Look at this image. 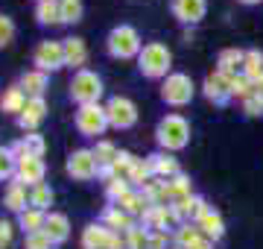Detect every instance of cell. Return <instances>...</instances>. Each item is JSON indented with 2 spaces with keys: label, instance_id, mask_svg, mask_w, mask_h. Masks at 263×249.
<instances>
[{
  "label": "cell",
  "instance_id": "4fadbf2b",
  "mask_svg": "<svg viewBox=\"0 0 263 249\" xmlns=\"http://www.w3.org/2000/svg\"><path fill=\"white\" fill-rule=\"evenodd\" d=\"M173 12L184 24H196L205 15V0H173Z\"/></svg>",
  "mask_w": 263,
  "mask_h": 249
},
{
  "label": "cell",
  "instance_id": "44dd1931",
  "mask_svg": "<svg viewBox=\"0 0 263 249\" xmlns=\"http://www.w3.org/2000/svg\"><path fill=\"white\" fill-rule=\"evenodd\" d=\"M199 229L205 232L208 238H214V240H219L222 235H226V226H222V217L216 214V211H205L202 217H199V223H196Z\"/></svg>",
  "mask_w": 263,
  "mask_h": 249
},
{
  "label": "cell",
  "instance_id": "277c9868",
  "mask_svg": "<svg viewBox=\"0 0 263 249\" xmlns=\"http://www.w3.org/2000/svg\"><path fill=\"white\" fill-rule=\"evenodd\" d=\"M108 53L114 59H129L135 53H141V35L132 27H114L108 35Z\"/></svg>",
  "mask_w": 263,
  "mask_h": 249
},
{
  "label": "cell",
  "instance_id": "b9f144b4",
  "mask_svg": "<svg viewBox=\"0 0 263 249\" xmlns=\"http://www.w3.org/2000/svg\"><path fill=\"white\" fill-rule=\"evenodd\" d=\"M164 243H167L164 232H155V235H149V249H164Z\"/></svg>",
  "mask_w": 263,
  "mask_h": 249
},
{
  "label": "cell",
  "instance_id": "d590c367",
  "mask_svg": "<svg viewBox=\"0 0 263 249\" xmlns=\"http://www.w3.org/2000/svg\"><path fill=\"white\" fill-rule=\"evenodd\" d=\"M199 232H202L199 226H179V243H181L184 249L196 246L199 240H202V238H199Z\"/></svg>",
  "mask_w": 263,
  "mask_h": 249
},
{
  "label": "cell",
  "instance_id": "6da1fadb",
  "mask_svg": "<svg viewBox=\"0 0 263 249\" xmlns=\"http://www.w3.org/2000/svg\"><path fill=\"white\" fill-rule=\"evenodd\" d=\"M170 62H173V56H170V50L164 47V44H158V41H152V44H146V47L138 53V67H141L143 77H164L170 70Z\"/></svg>",
  "mask_w": 263,
  "mask_h": 249
},
{
  "label": "cell",
  "instance_id": "7c38bea8",
  "mask_svg": "<svg viewBox=\"0 0 263 249\" xmlns=\"http://www.w3.org/2000/svg\"><path fill=\"white\" fill-rule=\"evenodd\" d=\"M205 94L214 100V103H226L228 97H231V77H226V74H211V77L205 79Z\"/></svg>",
  "mask_w": 263,
  "mask_h": 249
},
{
  "label": "cell",
  "instance_id": "f6af8a7d",
  "mask_svg": "<svg viewBox=\"0 0 263 249\" xmlns=\"http://www.w3.org/2000/svg\"><path fill=\"white\" fill-rule=\"evenodd\" d=\"M240 3H260V0H240Z\"/></svg>",
  "mask_w": 263,
  "mask_h": 249
},
{
  "label": "cell",
  "instance_id": "ee69618b",
  "mask_svg": "<svg viewBox=\"0 0 263 249\" xmlns=\"http://www.w3.org/2000/svg\"><path fill=\"white\" fill-rule=\"evenodd\" d=\"M190 249H211V243H208V240H199L196 246H190Z\"/></svg>",
  "mask_w": 263,
  "mask_h": 249
},
{
  "label": "cell",
  "instance_id": "f546056e",
  "mask_svg": "<svg viewBox=\"0 0 263 249\" xmlns=\"http://www.w3.org/2000/svg\"><path fill=\"white\" fill-rule=\"evenodd\" d=\"M167 191H170V197H173V202H179V200H184V197H190V179L187 176H173L167 182Z\"/></svg>",
  "mask_w": 263,
  "mask_h": 249
},
{
  "label": "cell",
  "instance_id": "cb8c5ba5",
  "mask_svg": "<svg viewBox=\"0 0 263 249\" xmlns=\"http://www.w3.org/2000/svg\"><path fill=\"white\" fill-rule=\"evenodd\" d=\"M44 220H47V214L38 208H27L21 214V229L27 232V235H35V232H44Z\"/></svg>",
  "mask_w": 263,
  "mask_h": 249
},
{
  "label": "cell",
  "instance_id": "e0dca14e",
  "mask_svg": "<svg viewBox=\"0 0 263 249\" xmlns=\"http://www.w3.org/2000/svg\"><path fill=\"white\" fill-rule=\"evenodd\" d=\"M44 88H47V74L44 70H29V74L21 77V91L27 97H41Z\"/></svg>",
  "mask_w": 263,
  "mask_h": 249
},
{
  "label": "cell",
  "instance_id": "5bb4252c",
  "mask_svg": "<svg viewBox=\"0 0 263 249\" xmlns=\"http://www.w3.org/2000/svg\"><path fill=\"white\" fill-rule=\"evenodd\" d=\"M44 112H47V103H44L41 97H29L27 109L18 115L21 126H24V129H32L35 123H41V120H44Z\"/></svg>",
  "mask_w": 263,
  "mask_h": 249
},
{
  "label": "cell",
  "instance_id": "2e32d148",
  "mask_svg": "<svg viewBox=\"0 0 263 249\" xmlns=\"http://www.w3.org/2000/svg\"><path fill=\"white\" fill-rule=\"evenodd\" d=\"M243 59H246L243 50H222V53H219V59H216V65H219L216 70L234 79V77H237V70L243 67Z\"/></svg>",
  "mask_w": 263,
  "mask_h": 249
},
{
  "label": "cell",
  "instance_id": "8992f818",
  "mask_svg": "<svg viewBox=\"0 0 263 249\" xmlns=\"http://www.w3.org/2000/svg\"><path fill=\"white\" fill-rule=\"evenodd\" d=\"M161 97H164L170 105L190 103V97H193V82H190V77L187 74H173V77H167V82L161 88Z\"/></svg>",
  "mask_w": 263,
  "mask_h": 249
},
{
  "label": "cell",
  "instance_id": "ba28073f",
  "mask_svg": "<svg viewBox=\"0 0 263 249\" xmlns=\"http://www.w3.org/2000/svg\"><path fill=\"white\" fill-rule=\"evenodd\" d=\"M67 173L73 179H94V176H100V162H97L94 150H76V153H70Z\"/></svg>",
  "mask_w": 263,
  "mask_h": 249
},
{
  "label": "cell",
  "instance_id": "bcb514c9",
  "mask_svg": "<svg viewBox=\"0 0 263 249\" xmlns=\"http://www.w3.org/2000/svg\"><path fill=\"white\" fill-rule=\"evenodd\" d=\"M260 103H263V97H260Z\"/></svg>",
  "mask_w": 263,
  "mask_h": 249
},
{
  "label": "cell",
  "instance_id": "83f0119b",
  "mask_svg": "<svg viewBox=\"0 0 263 249\" xmlns=\"http://www.w3.org/2000/svg\"><path fill=\"white\" fill-rule=\"evenodd\" d=\"M50 202H53V191H50V188H47L44 182H41V185H35V188L29 191V205H32V208L44 211V208L50 205Z\"/></svg>",
  "mask_w": 263,
  "mask_h": 249
},
{
  "label": "cell",
  "instance_id": "9a60e30c",
  "mask_svg": "<svg viewBox=\"0 0 263 249\" xmlns=\"http://www.w3.org/2000/svg\"><path fill=\"white\" fill-rule=\"evenodd\" d=\"M44 235H47L53 243L67 240V235H70V223H67L65 214H47V220H44Z\"/></svg>",
  "mask_w": 263,
  "mask_h": 249
},
{
  "label": "cell",
  "instance_id": "603a6c76",
  "mask_svg": "<svg viewBox=\"0 0 263 249\" xmlns=\"http://www.w3.org/2000/svg\"><path fill=\"white\" fill-rule=\"evenodd\" d=\"M105 226H108L111 232H114V229H123V232L135 229V223H132V214H126L120 205H111V208H105Z\"/></svg>",
  "mask_w": 263,
  "mask_h": 249
},
{
  "label": "cell",
  "instance_id": "3957f363",
  "mask_svg": "<svg viewBox=\"0 0 263 249\" xmlns=\"http://www.w3.org/2000/svg\"><path fill=\"white\" fill-rule=\"evenodd\" d=\"M100 94H103V79L97 77V74H91V70H79L73 77V82H70V97L79 105L97 103Z\"/></svg>",
  "mask_w": 263,
  "mask_h": 249
},
{
  "label": "cell",
  "instance_id": "1f68e13d",
  "mask_svg": "<svg viewBox=\"0 0 263 249\" xmlns=\"http://www.w3.org/2000/svg\"><path fill=\"white\" fill-rule=\"evenodd\" d=\"M94 155H97V162H100V167H111L114 158H117V147L108 144V141H100V144L94 147Z\"/></svg>",
  "mask_w": 263,
  "mask_h": 249
},
{
  "label": "cell",
  "instance_id": "4dcf8cb0",
  "mask_svg": "<svg viewBox=\"0 0 263 249\" xmlns=\"http://www.w3.org/2000/svg\"><path fill=\"white\" fill-rule=\"evenodd\" d=\"M62 9V24H76L82 18V0H59Z\"/></svg>",
  "mask_w": 263,
  "mask_h": 249
},
{
  "label": "cell",
  "instance_id": "484cf974",
  "mask_svg": "<svg viewBox=\"0 0 263 249\" xmlns=\"http://www.w3.org/2000/svg\"><path fill=\"white\" fill-rule=\"evenodd\" d=\"M152 173H155V155L143 158V162H135V167H132V173H129V182L143 185V182L152 179Z\"/></svg>",
  "mask_w": 263,
  "mask_h": 249
},
{
  "label": "cell",
  "instance_id": "f35d334b",
  "mask_svg": "<svg viewBox=\"0 0 263 249\" xmlns=\"http://www.w3.org/2000/svg\"><path fill=\"white\" fill-rule=\"evenodd\" d=\"M12 39H15V24H12V18L0 15V47L12 44Z\"/></svg>",
  "mask_w": 263,
  "mask_h": 249
},
{
  "label": "cell",
  "instance_id": "8fae6325",
  "mask_svg": "<svg viewBox=\"0 0 263 249\" xmlns=\"http://www.w3.org/2000/svg\"><path fill=\"white\" fill-rule=\"evenodd\" d=\"M41 179H44V162L41 158H32V155H27V158H21L18 167H15V182H27L29 188H35V185H41Z\"/></svg>",
  "mask_w": 263,
  "mask_h": 249
},
{
  "label": "cell",
  "instance_id": "ac0fdd59",
  "mask_svg": "<svg viewBox=\"0 0 263 249\" xmlns=\"http://www.w3.org/2000/svg\"><path fill=\"white\" fill-rule=\"evenodd\" d=\"M65 65L70 67H82L85 59H88V47H85L82 39H65Z\"/></svg>",
  "mask_w": 263,
  "mask_h": 249
},
{
  "label": "cell",
  "instance_id": "f1b7e54d",
  "mask_svg": "<svg viewBox=\"0 0 263 249\" xmlns=\"http://www.w3.org/2000/svg\"><path fill=\"white\" fill-rule=\"evenodd\" d=\"M117 205H120V208L126 211V214H143V211L149 208L143 193H126V197H123V200L117 202Z\"/></svg>",
  "mask_w": 263,
  "mask_h": 249
},
{
  "label": "cell",
  "instance_id": "7dc6e473",
  "mask_svg": "<svg viewBox=\"0 0 263 249\" xmlns=\"http://www.w3.org/2000/svg\"><path fill=\"white\" fill-rule=\"evenodd\" d=\"M38 3H41V0H38Z\"/></svg>",
  "mask_w": 263,
  "mask_h": 249
},
{
  "label": "cell",
  "instance_id": "7a4b0ae2",
  "mask_svg": "<svg viewBox=\"0 0 263 249\" xmlns=\"http://www.w3.org/2000/svg\"><path fill=\"white\" fill-rule=\"evenodd\" d=\"M187 138H190V126L181 115H167L158 123V141L167 150H181L187 144Z\"/></svg>",
  "mask_w": 263,
  "mask_h": 249
},
{
  "label": "cell",
  "instance_id": "8d00e7d4",
  "mask_svg": "<svg viewBox=\"0 0 263 249\" xmlns=\"http://www.w3.org/2000/svg\"><path fill=\"white\" fill-rule=\"evenodd\" d=\"M126 240H129V249H149V235L138 226L126 232Z\"/></svg>",
  "mask_w": 263,
  "mask_h": 249
},
{
  "label": "cell",
  "instance_id": "ab89813d",
  "mask_svg": "<svg viewBox=\"0 0 263 249\" xmlns=\"http://www.w3.org/2000/svg\"><path fill=\"white\" fill-rule=\"evenodd\" d=\"M243 112L249 117H254V115H263V103H260V97H249L243 103Z\"/></svg>",
  "mask_w": 263,
  "mask_h": 249
},
{
  "label": "cell",
  "instance_id": "d6986e66",
  "mask_svg": "<svg viewBox=\"0 0 263 249\" xmlns=\"http://www.w3.org/2000/svg\"><path fill=\"white\" fill-rule=\"evenodd\" d=\"M27 103H29V97L21 91V85H15V88H9V91L3 94L0 109H3V112H9V115H21V112L27 109Z\"/></svg>",
  "mask_w": 263,
  "mask_h": 249
},
{
  "label": "cell",
  "instance_id": "ffe728a7",
  "mask_svg": "<svg viewBox=\"0 0 263 249\" xmlns=\"http://www.w3.org/2000/svg\"><path fill=\"white\" fill-rule=\"evenodd\" d=\"M27 202H29V191L21 182H12L9 191H6V208L24 214V211H27Z\"/></svg>",
  "mask_w": 263,
  "mask_h": 249
},
{
  "label": "cell",
  "instance_id": "60d3db41",
  "mask_svg": "<svg viewBox=\"0 0 263 249\" xmlns=\"http://www.w3.org/2000/svg\"><path fill=\"white\" fill-rule=\"evenodd\" d=\"M12 246V223L0 220V249Z\"/></svg>",
  "mask_w": 263,
  "mask_h": 249
},
{
  "label": "cell",
  "instance_id": "4316f807",
  "mask_svg": "<svg viewBox=\"0 0 263 249\" xmlns=\"http://www.w3.org/2000/svg\"><path fill=\"white\" fill-rule=\"evenodd\" d=\"M155 176L161 179H173V176H179V162L176 158H170V155H155Z\"/></svg>",
  "mask_w": 263,
  "mask_h": 249
},
{
  "label": "cell",
  "instance_id": "e575fe53",
  "mask_svg": "<svg viewBox=\"0 0 263 249\" xmlns=\"http://www.w3.org/2000/svg\"><path fill=\"white\" fill-rule=\"evenodd\" d=\"M105 193H108V200L120 202L129 193V179H111V182L105 185Z\"/></svg>",
  "mask_w": 263,
  "mask_h": 249
},
{
  "label": "cell",
  "instance_id": "836d02e7",
  "mask_svg": "<svg viewBox=\"0 0 263 249\" xmlns=\"http://www.w3.org/2000/svg\"><path fill=\"white\" fill-rule=\"evenodd\" d=\"M15 155H12V150H6V147H0V182L3 179H9L12 173H15Z\"/></svg>",
  "mask_w": 263,
  "mask_h": 249
},
{
  "label": "cell",
  "instance_id": "30bf717a",
  "mask_svg": "<svg viewBox=\"0 0 263 249\" xmlns=\"http://www.w3.org/2000/svg\"><path fill=\"white\" fill-rule=\"evenodd\" d=\"M85 249H120V238L108 226H88L82 235Z\"/></svg>",
  "mask_w": 263,
  "mask_h": 249
},
{
  "label": "cell",
  "instance_id": "52a82bcc",
  "mask_svg": "<svg viewBox=\"0 0 263 249\" xmlns=\"http://www.w3.org/2000/svg\"><path fill=\"white\" fill-rule=\"evenodd\" d=\"M105 115H108V123L111 126L129 129V126H135V120H138V109H135V103L126 100V97H111L108 105H105Z\"/></svg>",
  "mask_w": 263,
  "mask_h": 249
},
{
  "label": "cell",
  "instance_id": "9c48e42d",
  "mask_svg": "<svg viewBox=\"0 0 263 249\" xmlns=\"http://www.w3.org/2000/svg\"><path fill=\"white\" fill-rule=\"evenodd\" d=\"M35 65L38 70H59V67L65 65V44H59V41H41L35 47Z\"/></svg>",
  "mask_w": 263,
  "mask_h": 249
},
{
  "label": "cell",
  "instance_id": "5b68a950",
  "mask_svg": "<svg viewBox=\"0 0 263 249\" xmlns=\"http://www.w3.org/2000/svg\"><path fill=\"white\" fill-rule=\"evenodd\" d=\"M105 126H108V115H105L103 105H79V112H76V129L88 138H97V135L103 132Z\"/></svg>",
  "mask_w": 263,
  "mask_h": 249
},
{
  "label": "cell",
  "instance_id": "7bdbcfd3",
  "mask_svg": "<svg viewBox=\"0 0 263 249\" xmlns=\"http://www.w3.org/2000/svg\"><path fill=\"white\" fill-rule=\"evenodd\" d=\"M254 97H263V77L254 79Z\"/></svg>",
  "mask_w": 263,
  "mask_h": 249
},
{
  "label": "cell",
  "instance_id": "7402d4cb",
  "mask_svg": "<svg viewBox=\"0 0 263 249\" xmlns=\"http://www.w3.org/2000/svg\"><path fill=\"white\" fill-rule=\"evenodd\" d=\"M35 18L38 24H62V9H59V0H41L35 6Z\"/></svg>",
  "mask_w": 263,
  "mask_h": 249
},
{
  "label": "cell",
  "instance_id": "d4e9b609",
  "mask_svg": "<svg viewBox=\"0 0 263 249\" xmlns=\"http://www.w3.org/2000/svg\"><path fill=\"white\" fill-rule=\"evenodd\" d=\"M243 77H249L254 82V79L263 77V53L260 50H249L243 59Z\"/></svg>",
  "mask_w": 263,
  "mask_h": 249
},
{
  "label": "cell",
  "instance_id": "d6a6232c",
  "mask_svg": "<svg viewBox=\"0 0 263 249\" xmlns=\"http://www.w3.org/2000/svg\"><path fill=\"white\" fill-rule=\"evenodd\" d=\"M231 97H243V100L254 97V82L249 77H234L231 79Z\"/></svg>",
  "mask_w": 263,
  "mask_h": 249
},
{
  "label": "cell",
  "instance_id": "74e56055",
  "mask_svg": "<svg viewBox=\"0 0 263 249\" xmlns=\"http://www.w3.org/2000/svg\"><path fill=\"white\" fill-rule=\"evenodd\" d=\"M24 249H53V240H50L44 232H35V235H27Z\"/></svg>",
  "mask_w": 263,
  "mask_h": 249
}]
</instances>
